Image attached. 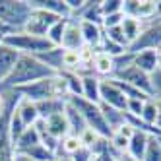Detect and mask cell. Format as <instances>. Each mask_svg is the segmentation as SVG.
I'll list each match as a JSON object with an SVG mask.
<instances>
[{
	"instance_id": "6da1fadb",
	"label": "cell",
	"mask_w": 161,
	"mask_h": 161,
	"mask_svg": "<svg viewBox=\"0 0 161 161\" xmlns=\"http://www.w3.org/2000/svg\"><path fill=\"white\" fill-rule=\"evenodd\" d=\"M53 76H56V74L51 68L45 66L37 56L19 54L12 74L0 84V89H18V87H24L27 84L39 82V80H45V78H53Z\"/></svg>"
},
{
	"instance_id": "7a4b0ae2",
	"label": "cell",
	"mask_w": 161,
	"mask_h": 161,
	"mask_svg": "<svg viewBox=\"0 0 161 161\" xmlns=\"http://www.w3.org/2000/svg\"><path fill=\"white\" fill-rule=\"evenodd\" d=\"M2 43L18 51L19 54H29V56H39L53 49V45L47 37H37L29 35L25 31H12L2 37Z\"/></svg>"
},
{
	"instance_id": "3957f363",
	"label": "cell",
	"mask_w": 161,
	"mask_h": 161,
	"mask_svg": "<svg viewBox=\"0 0 161 161\" xmlns=\"http://www.w3.org/2000/svg\"><path fill=\"white\" fill-rule=\"evenodd\" d=\"M68 103H70V105L84 117L87 128L95 130L101 138H105V140H111L113 132H111V128L107 126L105 119H103V113H101L99 103L86 101L84 97H68Z\"/></svg>"
},
{
	"instance_id": "277c9868",
	"label": "cell",
	"mask_w": 161,
	"mask_h": 161,
	"mask_svg": "<svg viewBox=\"0 0 161 161\" xmlns=\"http://www.w3.org/2000/svg\"><path fill=\"white\" fill-rule=\"evenodd\" d=\"M29 16V0H0V21L10 31H24Z\"/></svg>"
},
{
	"instance_id": "5b68a950",
	"label": "cell",
	"mask_w": 161,
	"mask_h": 161,
	"mask_svg": "<svg viewBox=\"0 0 161 161\" xmlns=\"http://www.w3.org/2000/svg\"><path fill=\"white\" fill-rule=\"evenodd\" d=\"M161 47V19H152L144 24L142 33L126 51L128 53H140V51H157Z\"/></svg>"
},
{
	"instance_id": "8992f818",
	"label": "cell",
	"mask_w": 161,
	"mask_h": 161,
	"mask_svg": "<svg viewBox=\"0 0 161 161\" xmlns=\"http://www.w3.org/2000/svg\"><path fill=\"white\" fill-rule=\"evenodd\" d=\"M122 14L147 24L157 16V0H122Z\"/></svg>"
},
{
	"instance_id": "52a82bcc",
	"label": "cell",
	"mask_w": 161,
	"mask_h": 161,
	"mask_svg": "<svg viewBox=\"0 0 161 161\" xmlns=\"http://www.w3.org/2000/svg\"><path fill=\"white\" fill-rule=\"evenodd\" d=\"M58 19H62V18L54 16V14H51V12H45V10H39V8H31V16H29V19H27L24 31L29 33V35L45 37V35H47V31H49Z\"/></svg>"
},
{
	"instance_id": "ba28073f",
	"label": "cell",
	"mask_w": 161,
	"mask_h": 161,
	"mask_svg": "<svg viewBox=\"0 0 161 161\" xmlns=\"http://www.w3.org/2000/svg\"><path fill=\"white\" fill-rule=\"evenodd\" d=\"M113 80H119L122 84H128V86H132L136 89H140L142 93L152 97V76L146 74L144 70H140V68H136L134 64L124 68L120 72H117L113 76Z\"/></svg>"
},
{
	"instance_id": "9c48e42d",
	"label": "cell",
	"mask_w": 161,
	"mask_h": 161,
	"mask_svg": "<svg viewBox=\"0 0 161 161\" xmlns=\"http://www.w3.org/2000/svg\"><path fill=\"white\" fill-rule=\"evenodd\" d=\"M99 103H105L109 107H114L119 111L126 113V95L120 91V87L113 82V80H101V101Z\"/></svg>"
},
{
	"instance_id": "30bf717a",
	"label": "cell",
	"mask_w": 161,
	"mask_h": 161,
	"mask_svg": "<svg viewBox=\"0 0 161 161\" xmlns=\"http://www.w3.org/2000/svg\"><path fill=\"white\" fill-rule=\"evenodd\" d=\"M60 47L64 51H82L86 47L84 39H82V31H80V21L78 19L68 18V24H66V29H64Z\"/></svg>"
},
{
	"instance_id": "8fae6325",
	"label": "cell",
	"mask_w": 161,
	"mask_h": 161,
	"mask_svg": "<svg viewBox=\"0 0 161 161\" xmlns=\"http://www.w3.org/2000/svg\"><path fill=\"white\" fill-rule=\"evenodd\" d=\"M18 58H19V53L14 51L12 47H8V45H4L2 39H0V84L12 74Z\"/></svg>"
},
{
	"instance_id": "7c38bea8",
	"label": "cell",
	"mask_w": 161,
	"mask_h": 161,
	"mask_svg": "<svg viewBox=\"0 0 161 161\" xmlns=\"http://www.w3.org/2000/svg\"><path fill=\"white\" fill-rule=\"evenodd\" d=\"M78 21H80V31H82L84 45L97 51V47L101 45V39H103V27L97 24H91V21H82V19H78Z\"/></svg>"
},
{
	"instance_id": "4fadbf2b",
	"label": "cell",
	"mask_w": 161,
	"mask_h": 161,
	"mask_svg": "<svg viewBox=\"0 0 161 161\" xmlns=\"http://www.w3.org/2000/svg\"><path fill=\"white\" fill-rule=\"evenodd\" d=\"M91 68H93V74L101 80H109L114 74V62L113 56L105 54V53H95L93 62H91Z\"/></svg>"
},
{
	"instance_id": "5bb4252c",
	"label": "cell",
	"mask_w": 161,
	"mask_h": 161,
	"mask_svg": "<svg viewBox=\"0 0 161 161\" xmlns=\"http://www.w3.org/2000/svg\"><path fill=\"white\" fill-rule=\"evenodd\" d=\"M31 8H39L45 12H51L58 18H70V8L66 6V0H29Z\"/></svg>"
},
{
	"instance_id": "9a60e30c",
	"label": "cell",
	"mask_w": 161,
	"mask_h": 161,
	"mask_svg": "<svg viewBox=\"0 0 161 161\" xmlns=\"http://www.w3.org/2000/svg\"><path fill=\"white\" fill-rule=\"evenodd\" d=\"M136 68L144 70L146 74L152 76L157 68H159V60H157V51H140V53H134V62Z\"/></svg>"
},
{
	"instance_id": "2e32d148",
	"label": "cell",
	"mask_w": 161,
	"mask_h": 161,
	"mask_svg": "<svg viewBox=\"0 0 161 161\" xmlns=\"http://www.w3.org/2000/svg\"><path fill=\"white\" fill-rule=\"evenodd\" d=\"M99 107H101V113H103V119H105V122H107V126L111 128L113 134L126 124V113L124 111L109 107V105H105V103H99Z\"/></svg>"
},
{
	"instance_id": "e0dca14e",
	"label": "cell",
	"mask_w": 161,
	"mask_h": 161,
	"mask_svg": "<svg viewBox=\"0 0 161 161\" xmlns=\"http://www.w3.org/2000/svg\"><path fill=\"white\" fill-rule=\"evenodd\" d=\"M82 97L91 103L101 101V78L97 76H82Z\"/></svg>"
},
{
	"instance_id": "ac0fdd59",
	"label": "cell",
	"mask_w": 161,
	"mask_h": 161,
	"mask_svg": "<svg viewBox=\"0 0 161 161\" xmlns=\"http://www.w3.org/2000/svg\"><path fill=\"white\" fill-rule=\"evenodd\" d=\"M149 134L142 132V130H134L132 138H130V142H128V149H126V153L132 155L134 159L138 161H142L144 153H146V147H147V142H149Z\"/></svg>"
},
{
	"instance_id": "d6986e66",
	"label": "cell",
	"mask_w": 161,
	"mask_h": 161,
	"mask_svg": "<svg viewBox=\"0 0 161 161\" xmlns=\"http://www.w3.org/2000/svg\"><path fill=\"white\" fill-rule=\"evenodd\" d=\"M35 107H37V113H39V119L47 120V119L53 117V114L64 113V109H66V99H56V97L45 99V101L35 103Z\"/></svg>"
},
{
	"instance_id": "ffe728a7",
	"label": "cell",
	"mask_w": 161,
	"mask_h": 161,
	"mask_svg": "<svg viewBox=\"0 0 161 161\" xmlns=\"http://www.w3.org/2000/svg\"><path fill=\"white\" fill-rule=\"evenodd\" d=\"M45 124H47V130L53 138H56V140H62L64 136L70 134V130H68V120H66V114L64 113H58V114H53L51 119L45 120Z\"/></svg>"
},
{
	"instance_id": "44dd1931",
	"label": "cell",
	"mask_w": 161,
	"mask_h": 161,
	"mask_svg": "<svg viewBox=\"0 0 161 161\" xmlns=\"http://www.w3.org/2000/svg\"><path fill=\"white\" fill-rule=\"evenodd\" d=\"M16 113L19 114L21 122H24L27 128H29V126H35V122L39 120V113H37L35 103H31V101H27V99H19V101H18Z\"/></svg>"
},
{
	"instance_id": "7402d4cb",
	"label": "cell",
	"mask_w": 161,
	"mask_h": 161,
	"mask_svg": "<svg viewBox=\"0 0 161 161\" xmlns=\"http://www.w3.org/2000/svg\"><path fill=\"white\" fill-rule=\"evenodd\" d=\"M64 114H66V120H68V130H70V134H74V136L80 138V134H82V132L87 128V124H86L84 117H82V114H80L68 101H66Z\"/></svg>"
},
{
	"instance_id": "603a6c76",
	"label": "cell",
	"mask_w": 161,
	"mask_h": 161,
	"mask_svg": "<svg viewBox=\"0 0 161 161\" xmlns=\"http://www.w3.org/2000/svg\"><path fill=\"white\" fill-rule=\"evenodd\" d=\"M62 54H64V49H62V47H53L51 51L39 54L37 58H39L45 66H47V68H51L54 74H60V72H62Z\"/></svg>"
},
{
	"instance_id": "cb8c5ba5",
	"label": "cell",
	"mask_w": 161,
	"mask_h": 161,
	"mask_svg": "<svg viewBox=\"0 0 161 161\" xmlns=\"http://www.w3.org/2000/svg\"><path fill=\"white\" fill-rule=\"evenodd\" d=\"M39 144H41V140H39V134L35 130V126H29V128H25L24 134L19 136V140L14 144V152L16 153H24V152H27V149L35 147Z\"/></svg>"
},
{
	"instance_id": "d4e9b609",
	"label": "cell",
	"mask_w": 161,
	"mask_h": 161,
	"mask_svg": "<svg viewBox=\"0 0 161 161\" xmlns=\"http://www.w3.org/2000/svg\"><path fill=\"white\" fill-rule=\"evenodd\" d=\"M142 27L144 24L140 19H136V18H128V16H124L122 19V24H120V29H122V35L126 39V43H128V47L140 37V33H142Z\"/></svg>"
},
{
	"instance_id": "484cf974",
	"label": "cell",
	"mask_w": 161,
	"mask_h": 161,
	"mask_svg": "<svg viewBox=\"0 0 161 161\" xmlns=\"http://www.w3.org/2000/svg\"><path fill=\"white\" fill-rule=\"evenodd\" d=\"M82 147H84V146H82V142H80V138H78V136L68 134V136H64L62 140H60V144H58V152H56V155H66V157H72V155H76V153H78Z\"/></svg>"
},
{
	"instance_id": "4316f807",
	"label": "cell",
	"mask_w": 161,
	"mask_h": 161,
	"mask_svg": "<svg viewBox=\"0 0 161 161\" xmlns=\"http://www.w3.org/2000/svg\"><path fill=\"white\" fill-rule=\"evenodd\" d=\"M66 24H68V18H62V19H58V21H56V24L47 31V35H45V37L51 41L53 47H60L62 35H64V29H66Z\"/></svg>"
},
{
	"instance_id": "83f0119b",
	"label": "cell",
	"mask_w": 161,
	"mask_h": 161,
	"mask_svg": "<svg viewBox=\"0 0 161 161\" xmlns=\"http://www.w3.org/2000/svg\"><path fill=\"white\" fill-rule=\"evenodd\" d=\"M157 111H159V103L152 97V99H147L144 103V109H142V114H140V119L149 124V126H155V119H157Z\"/></svg>"
},
{
	"instance_id": "f1b7e54d",
	"label": "cell",
	"mask_w": 161,
	"mask_h": 161,
	"mask_svg": "<svg viewBox=\"0 0 161 161\" xmlns=\"http://www.w3.org/2000/svg\"><path fill=\"white\" fill-rule=\"evenodd\" d=\"M25 128H27V126L21 122L19 114L16 113V107H14L12 114H10V138H12V144H16V142L19 140V136L24 134V130H25Z\"/></svg>"
},
{
	"instance_id": "f546056e",
	"label": "cell",
	"mask_w": 161,
	"mask_h": 161,
	"mask_svg": "<svg viewBox=\"0 0 161 161\" xmlns=\"http://www.w3.org/2000/svg\"><path fill=\"white\" fill-rule=\"evenodd\" d=\"M142 161H161V146L157 142V138L152 136L147 142V147H146V153L142 157Z\"/></svg>"
},
{
	"instance_id": "4dcf8cb0",
	"label": "cell",
	"mask_w": 161,
	"mask_h": 161,
	"mask_svg": "<svg viewBox=\"0 0 161 161\" xmlns=\"http://www.w3.org/2000/svg\"><path fill=\"white\" fill-rule=\"evenodd\" d=\"M122 12V0H101V14L113 16V14H120Z\"/></svg>"
},
{
	"instance_id": "1f68e13d",
	"label": "cell",
	"mask_w": 161,
	"mask_h": 161,
	"mask_svg": "<svg viewBox=\"0 0 161 161\" xmlns=\"http://www.w3.org/2000/svg\"><path fill=\"white\" fill-rule=\"evenodd\" d=\"M103 35H105L109 41L120 45V47H124V49H128V43H126V39H124V35H122L120 25H119V27H111V29H103Z\"/></svg>"
},
{
	"instance_id": "d6a6232c",
	"label": "cell",
	"mask_w": 161,
	"mask_h": 161,
	"mask_svg": "<svg viewBox=\"0 0 161 161\" xmlns=\"http://www.w3.org/2000/svg\"><path fill=\"white\" fill-rule=\"evenodd\" d=\"M152 97L161 103V68H157L152 74Z\"/></svg>"
},
{
	"instance_id": "836d02e7",
	"label": "cell",
	"mask_w": 161,
	"mask_h": 161,
	"mask_svg": "<svg viewBox=\"0 0 161 161\" xmlns=\"http://www.w3.org/2000/svg\"><path fill=\"white\" fill-rule=\"evenodd\" d=\"M122 19H124V14H122V12H120V14H113V16H105V18H103V24H101V27H103V29L119 27V25L122 24Z\"/></svg>"
},
{
	"instance_id": "e575fe53",
	"label": "cell",
	"mask_w": 161,
	"mask_h": 161,
	"mask_svg": "<svg viewBox=\"0 0 161 161\" xmlns=\"http://www.w3.org/2000/svg\"><path fill=\"white\" fill-rule=\"evenodd\" d=\"M144 103L146 101H140V99H128V103H126V113L132 114V117H140L142 109H144Z\"/></svg>"
},
{
	"instance_id": "d590c367",
	"label": "cell",
	"mask_w": 161,
	"mask_h": 161,
	"mask_svg": "<svg viewBox=\"0 0 161 161\" xmlns=\"http://www.w3.org/2000/svg\"><path fill=\"white\" fill-rule=\"evenodd\" d=\"M95 157H97V155L91 152V149H87V147H82L76 155H72V159H74V161H93Z\"/></svg>"
},
{
	"instance_id": "8d00e7d4",
	"label": "cell",
	"mask_w": 161,
	"mask_h": 161,
	"mask_svg": "<svg viewBox=\"0 0 161 161\" xmlns=\"http://www.w3.org/2000/svg\"><path fill=\"white\" fill-rule=\"evenodd\" d=\"M117 134H120V136H124V138H126V140H130V138H132V134H134V128H132V126H130V124H124V126H122V128H119V130H117Z\"/></svg>"
},
{
	"instance_id": "74e56055",
	"label": "cell",
	"mask_w": 161,
	"mask_h": 161,
	"mask_svg": "<svg viewBox=\"0 0 161 161\" xmlns=\"http://www.w3.org/2000/svg\"><path fill=\"white\" fill-rule=\"evenodd\" d=\"M111 152H113V149H111ZM114 161H138V159H134L132 155H128V153L124 152V153H114Z\"/></svg>"
},
{
	"instance_id": "f35d334b",
	"label": "cell",
	"mask_w": 161,
	"mask_h": 161,
	"mask_svg": "<svg viewBox=\"0 0 161 161\" xmlns=\"http://www.w3.org/2000/svg\"><path fill=\"white\" fill-rule=\"evenodd\" d=\"M101 161H114V153L111 152V147H107L105 152L101 153Z\"/></svg>"
},
{
	"instance_id": "ab89813d",
	"label": "cell",
	"mask_w": 161,
	"mask_h": 161,
	"mask_svg": "<svg viewBox=\"0 0 161 161\" xmlns=\"http://www.w3.org/2000/svg\"><path fill=\"white\" fill-rule=\"evenodd\" d=\"M6 109V91H0V113Z\"/></svg>"
},
{
	"instance_id": "60d3db41",
	"label": "cell",
	"mask_w": 161,
	"mask_h": 161,
	"mask_svg": "<svg viewBox=\"0 0 161 161\" xmlns=\"http://www.w3.org/2000/svg\"><path fill=\"white\" fill-rule=\"evenodd\" d=\"M155 128L161 132V103H159V111H157V119H155Z\"/></svg>"
},
{
	"instance_id": "b9f144b4",
	"label": "cell",
	"mask_w": 161,
	"mask_h": 161,
	"mask_svg": "<svg viewBox=\"0 0 161 161\" xmlns=\"http://www.w3.org/2000/svg\"><path fill=\"white\" fill-rule=\"evenodd\" d=\"M14 161H33V159L27 157V155H24V153H16L14 155Z\"/></svg>"
},
{
	"instance_id": "7bdbcfd3",
	"label": "cell",
	"mask_w": 161,
	"mask_h": 161,
	"mask_svg": "<svg viewBox=\"0 0 161 161\" xmlns=\"http://www.w3.org/2000/svg\"><path fill=\"white\" fill-rule=\"evenodd\" d=\"M54 161H74V159L72 157H66V155H56Z\"/></svg>"
},
{
	"instance_id": "ee69618b",
	"label": "cell",
	"mask_w": 161,
	"mask_h": 161,
	"mask_svg": "<svg viewBox=\"0 0 161 161\" xmlns=\"http://www.w3.org/2000/svg\"><path fill=\"white\" fill-rule=\"evenodd\" d=\"M157 142H159V146H161V136H157Z\"/></svg>"
},
{
	"instance_id": "f6af8a7d",
	"label": "cell",
	"mask_w": 161,
	"mask_h": 161,
	"mask_svg": "<svg viewBox=\"0 0 161 161\" xmlns=\"http://www.w3.org/2000/svg\"><path fill=\"white\" fill-rule=\"evenodd\" d=\"M0 39H2V37H0Z\"/></svg>"
}]
</instances>
